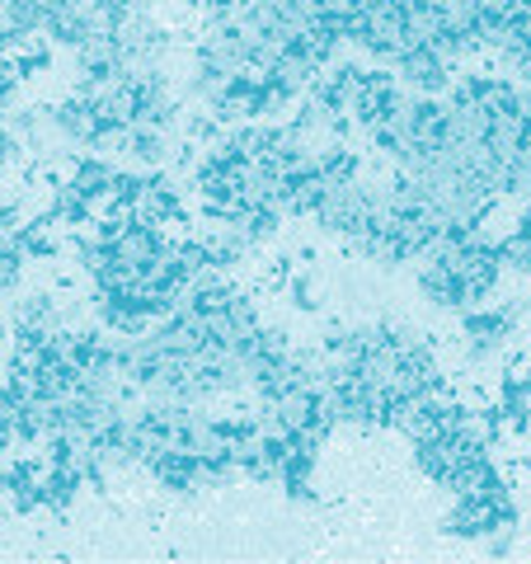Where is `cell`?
<instances>
[{
  "mask_svg": "<svg viewBox=\"0 0 531 564\" xmlns=\"http://www.w3.org/2000/svg\"><path fill=\"white\" fill-rule=\"evenodd\" d=\"M391 70L400 76V85H410V90H419V95H447L452 80H456V66L442 62L429 43H414L410 52H400V57L391 62Z\"/></svg>",
  "mask_w": 531,
  "mask_h": 564,
  "instance_id": "1",
  "label": "cell"
},
{
  "mask_svg": "<svg viewBox=\"0 0 531 564\" xmlns=\"http://www.w3.org/2000/svg\"><path fill=\"white\" fill-rule=\"evenodd\" d=\"M499 259H503V273L531 278V226L522 217L499 236Z\"/></svg>",
  "mask_w": 531,
  "mask_h": 564,
  "instance_id": "2",
  "label": "cell"
}]
</instances>
